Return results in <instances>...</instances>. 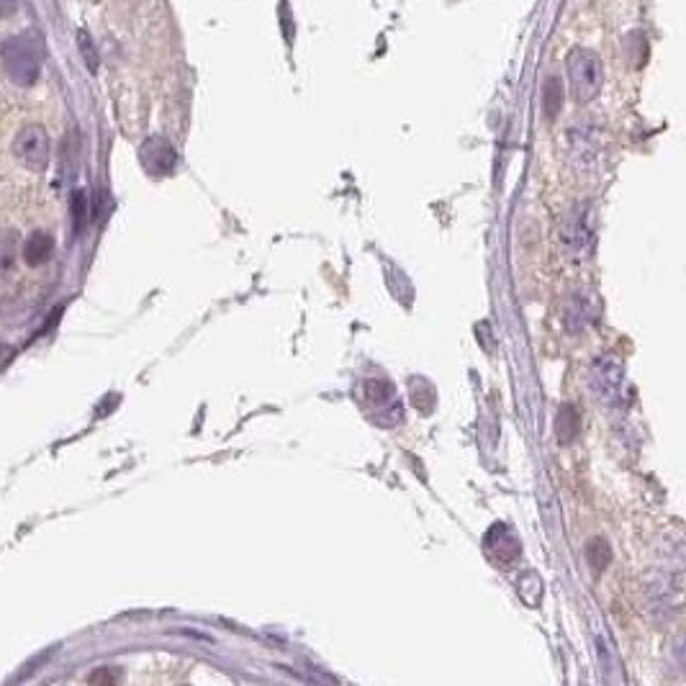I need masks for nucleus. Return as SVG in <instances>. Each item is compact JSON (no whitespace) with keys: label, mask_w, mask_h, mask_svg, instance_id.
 Here are the masks:
<instances>
[{"label":"nucleus","mask_w":686,"mask_h":686,"mask_svg":"<svg viewBox=\"0 0 686 686\" xmlns=\"http://www.w3.org/2000/svg\"><path fill=\"white\" fill-rule=\"evenodd\" d=\"M0 65L16 88H31L42 75V52L29 34L8 36L0 44Z\"/></svg>","instance_id":"obj_1"},{"label":"nucleus","mask_w":686,"mask_h":686,"mask_svg":"<svg viewBox=\"0 0 686 686\" xmlns=\"http://www.w3.org/2000/svg\"><path fill=\"white\" fill-rule=\"evenodd\" d=\"M568 80L581 103H589L602 93L604 67L599 54L589 47H576L568 54Z\"/></svg>","instance_id":"obj_2"},{"label":"nucleus","mask_w":686,"mask_h":686,"mask_svg":"<svg viewBox=\"0 0 686 686\" xmlns=\"http://www.w3.org/2000/svg\"><path fill=\"white\" fill-rule=\"evenodd\" d=\"M625 365L612 355H599L589 370L591 391L597 394V399L607 406H615L622 401V391H625Z\"/></svg>","instance_id":"obj_3"},{"label":"nucleus","mask_w":686,"mask_h":686,"mask_svg":"<svg viewBox=\"0 0 686 686\" xmlns=\"http://www.w3.org/2000/svg\"><path fill=\"white\" fill-rule=\"evenodd\" d=\"M49 134L42 124H26L24 129H18V134L13 137V155L18 157V162L24 168L34 170V173H42L49 165Z\"/></svg>","instance_id":"obj_4"},{"label":"nucleus","mask_w":686,"mask_h":686,"mask_svg":"<svg viewBox=\"0 0 686 686\" xmlns=\"http://www.w3.org/2000/svg\"><path fill=\"white\" fill-rule=\"evenodd\" d=\"M142 157V165L150 170L152 175H170L178 165V155H175V147L165 137H150L142 144L139 150Z\"/></svg>","instance_id":"obj_5"},{"label":"nucleus","mask_w":686,"mask_h":686,"mask_svg":"<svg viewBox=\"0 0 686 686\" xmlns=\"http://www.w3.org/2000/svg\"><path fill=\"white\" fill-rule=\"evenodd\" d=\"M54 255V237L44 229H36L26 237L24 247H21V257L24 263L31 265V268H39V265L49 263Z\"/></svg>","instance_id":"obj_6"},{"label":"nucleus","mask_w":686,"mask_h":686,"mask_svg":"<svg viewBox=\"0 0 686 686\" xmlns=\"http://www.w3.org/2000/svg\"><path fill=\"white\" fill-rule=\"evenodd\" d=\"M597 319V309L589 301V296L584 293H573L571 299L566 304V324L571 332H579V329H586L591 322Z\"/></svg>","instance_id":"obj_7"},{"label":"nucleus","mask_w":686,"mask_h":686,"mask_svg":"<svg viewBox=\"0 0 686 686\" xmlns=\"http://www.w3.org/2000/svg\"><path fill=\"white\" fill-rule=\"evenodd\" d=\"M70 214H72V229H75V234H80L85 229V221H88V196H85V191L72 193Z\"/></svg>","instance_id":"obj_8"},{"label":"nucleus","mask_w":686,"mask_h":686,"mask_svg":"<svg viewBox=\"0 0 686 686\" xmlns=\"http://www.w3.org/2000/svg\"><path fill=\"white\" fill-rule=\"evenodd\" d=\"M576 435H579V417L573 412V406H563L558 417V437L561 442H571Z\"/></svg>","instance_id":"obj_9"},{"label":"nucleus","mask_w":686,"mask_h":686,"mask_svg":"<svg viewBox=\"0 0 686 686\" xmlns=\"http://www.w3.org/2000/svg\"><path fill=\"white\" fill-rule=\"evenodd\" d=\"M543 101H545V114L553 119L555 114H558V108H561L563 103V90L561 85H558V80L550 78L548 83H545V90H543Z\"/></svg>","instance_id":"obj_10"},{"label":"nucleus","mask_w":686,"mask_h":686,"mask_svg":"<svg viewBox=\"0 0 686 686\" xmlns=\"http://www.w3.org/2000/svg\"><path fill=\"white\" fill-rule=\"evenodd\" d=\"M78 47H80V54H83L85 65H88L90 72L98 70V49L96 44H93V39H90L88 31H80L78 34Z\"/></svg>","instance_id":"obj_11"},{"label":"nucleus","mask_w":686,"mask_h":686,"mask_svg":"<svg viewBox=\"0 0 686 686\" xmlns=\"http://www.w3.org/2000/svg\"><path fill=\"white\" fill-rule=\"evenodd\" d=\"M586 558H589V563L597 568V571H602L609 561V548L604 545V540H591L589 548H586Z\"/></svg>","instance_id":"obj_12"},{"label":"nucleus","mask_w":686,"mask_h":686,"mask_svg":"<svg viewBox=\"0 0 686 686\" xmlns=\"http://www.w3.org/2000/svg\"><path fill=\"white\" fill-rule=\"evenodd\" d=\"M18 11V0H0V18H11Z\"/></svg>","instance_id":"obj_13"}]
</instances>
